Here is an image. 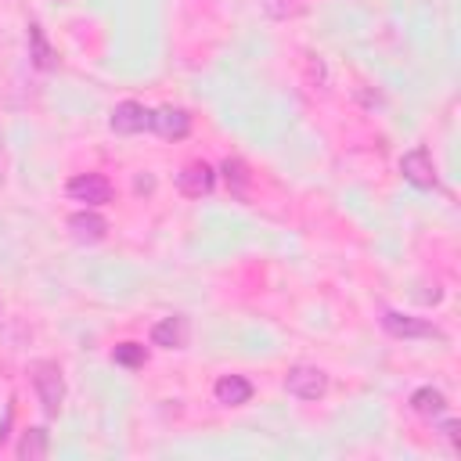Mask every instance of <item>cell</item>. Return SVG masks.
Segmentation results:
<instances>
[{
    "label": "cell",
    "instance_id": "cell-1",
    "mask_svg": "<svg viewBox=\"0 0 461 461\" xmlns=\"http://www.w3.org/2000/svg\"><path fill=\"white\" fill-rule=\"evenodd\" d=\"M29 378H32V389L43 403V414H58L61 411V400H65V378H61V367L54 360H36L29 364Z\"/></svg>",
    "mask_w": 461,
    "mask_h": 461
},
{
    "label": "cell",
    "instance_id": "cell-2",
    "mask_svg": "<svg viewBox=\"0 0 461 461\" xmlns=\"http://www.w3.org/2000/svg\"><path fill=\"white\" fill-rule=\"evenodd\" d=\"M68 198L72 202H83L86 209H97V205H108L112 202V180L101 176V173H79L68 180Z\"/></svg>",
    "mask_w": 461,
    "mask_h": 461
},
{
    "label": "cell",
    "instance_id": "cell-3",
    "mask_svg": "<svg viewBox=\"0 0 461 461\" xmlns=\"http://www.w3.org/2000/svg\"><path fill=\"white\" fill-rule=\"evenodd\" d=\"M285 389L292 396H299V400H321L328 393V375L321 367H313V364H295L285 375Z\"/></svg>",
    "mask_w": 461,
    "mask_h": 461
},
{
    "label": "cell",
    "instance_id": "cell-4",
    "mask_svg": "<svg viewBox=\"0 0 461 461\" xmlns=\"http://www.w3.org/2000/svg\"><path fill=\"white\" fill-rule=\"evenodd\" d=\"M382 328L393 335V339H443V331L425 321V317H411V313H400V310H385L382 313Z\"/></svg>",
    "mask_w": 461,
    "mask_h": 461
},
{
    "label": "cell",
    "instance_id": "cell-5",
    "mask_svg": "<svg viewBox=\"0 0 461 461\" xmlns=\"http://www.w3.org/2000/svg\"><path fill=\"white\" fill-rule=\"evenodd\" d=\"M400 173H403V180H411L414 187H436V166H432L429 148H411V151L400 158Z\"/></svg>",
    "mask_w": 461,
    "mask_h": 461
},
{
    "label": "cell",
    "instance_id": "cell-6",
    "mask_svg": "<svg viewBox=\"0 0 461 461\" xmlns=\"http://www.w3.org/2000/svg\"><path fill=\"white\" fill-rule=\"evenodd\" d=\"M148 130H155L158 137H166V140H184L187 133H191V115L184 112V108H158V112H151V122H148Z\"/></svg>",
    "mask_w": 461,
    "mask_h": 461
},
{
    "label": "cell",
    "instance_id": "cell-7",
    "mask_svg": "<svg viewBox=\"0 0 461 461\" xmlns=\"http://www.w3.org/2000/svg\"><path fill=\"white\" fill-rule=\"evenodd\" d=\"M212 184H216V173H212L209 162H187V166L176 173V187H180V194H187V198L209 194Z\"/></svg>",
    "mask_w": 461,
    "mask_h": 461
},
{
    "label": "cell",
    "instance_id": "cell-8",
    "mask_svg": "<svg viewBox=\"0 0 461 461\" xmlns=\"http://www.w3.org/2000/svg\"><path fill=\"white\" fill-rule=\"evenodd\" d=\"M191 339V321L184 313H173V317H162L155 328H151V342L162 346V349H184Z\"/></svg>",
    "mask_w": 461,
    "mask_h": 461
},
{
    "label": "cell",
    "instance_id": "cell-9",
    "mask_svg": "<svg viewBox=\"0 0 461 461\" xmlns=\"http://www.w3.org/2000/svg\"><path fill=\"white\" fill-rule=\"evenodd\" d=\"M148 122H151V112L140 101H119L108 119V126L115 133H140V130H148Z\"/></svg>",
    "mask_w": 461,
    "mask_h": 461
},
{
    "label": "cell",
    "instance_id": "cell-10",
    "mask_svg": "<svg viewBox=\"0 0 461 461\" xmlns=\"http://www.w3.org/2000/svg\"><path fill=\"white\" fill-rule=\"evenodd\" d=\"M212 396H216V403H223V407H241V403L252 400V382H249L245 375H223V378H216Z\"/></svg>",
    "mask_w": 461,
    "mask_h": 461
},
{
    "label": "cell",
    "instance_id": "cell-11",
    "mask_svg": "<svg viewBox=\"0 0 461 461\" xmlns=\"http://www.w3.org/2000/svg\"><path fill=\"white\" fill-rule=\"evenodd\" d=\"M68 230H72L76 241H101L108 234V223L94 209H83V212H72L68 216Z\"/></svg>",
    "mask_w": 461,
    "mask_h": 461
},
{
    "label": "cell",
    "instance_id": "cell-12",
    "mask_svg": "<svg viewBox=\"0 0 461 461\" xmlns=\"http://www.w3.org/2000/svg\"><path fill=\"white\" fill-rule=\"evenodd\" d=\"M411 411L421 414V418H429V421H436V418L447 414V396L439 389H432V385H421V389L411 393Z\"/></svg>",
    "mask_w": 461,
    "mask_h": 461
},
{
    "label": "cell",
    "instance_id": "cell-13",
    "mask_svg": "<svg viewBox=\"0 0 461 461\" xmlns=\"http://www.w3.org/2000/svg\"><path fill=\"white\" fill-rule=\"evenodd\" d=\"M29 58H32V65H36V68H54V58H58V54L47 47L43 29H40L36 22L29 25Z\"/></svg>",
    "mask_w": 461,
    "mask_h": 461
},
{
    "label": "cell",
    "instance_id": "cell-14",
    "mask_svg": "<svg viewBox=\"0 0 461 461\" xmlns=\"http://www.w3.org/2000/svg\"><path fill=\"white\" fill-rule=\"evenodd\" d=\"M18 457H22V461H40V457H47V432H43V429L22 432V439H18Z\"/></svg>",
    "mask_w": 461,
    "mask_h": 461
},
{
    "label": "cell",
    "instance_id": "cell-15",
    "mask_svg": "<svg viewBox=\"0 0 461 461\" xmlns=\"http://www.w3.org/2000/svg\"><path fill=\"white\" fill-rule=\"evenodd\" d=\"M112 360H115V364H122V367H140V364L148 360V353H144V346H140V342H119V346H115V353H112Z\"/></svg>",
    "mask_w": 461,
    "mask_h": 461
},
{
    "label": "cell",
    "instance_id": "cell-16",
    "mask_svg": "<svg viewBox=\"0 0 461 461\" xmlns=\"http://www.w3.org/2000/svg\"><path fill=\"white\" fill-rule=\"evenodd\" d=\"M223 173H227V184L234 180V184H245V169H241V162H223Z\"/></svg>",
    "mask_w": 461,
    "mask_h": 461
}]
</instances>
